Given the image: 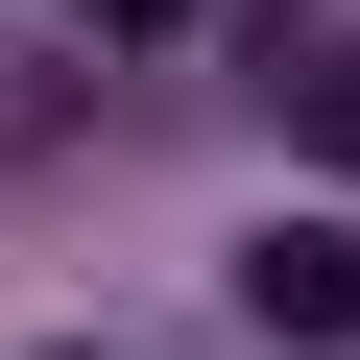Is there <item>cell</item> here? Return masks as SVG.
<instances>
[{
	"label": "cell",
	"instance_id": "3",
	"mask_svg": "<svg viewBox=\"0 0 360 360\" xmlns=\"http://www.w3.org/2000/svg\"><path fill=\"white\" fill-rule=\"evenodd\" d=\"M72 25H193V0H72Z\"/></svg>",
	"mask_w": 360,
	"mask_h": 360
},
{
	"label": "cell",
	"instance_id": "2",
	"mask_svg": "<svg viewBox=\"0 0 360 360\" xmlns=\"http://www.w3.org/2000/svg\"><path fill=\"white\" fill-rule=\"evenodd\" d=\"M288 120H312V168L360 193V49H312V72H288Z\"/></svg>",
	"mask_w": 360,
	"mask_h": 360
},
{
	"label": "cell",
	"instance_id": "1",
	"mask_svg": "<svg viewBox=\"0 0 360 360\" xmlns=\"http://www.w3.org/2000/svg\"><path fill=\"white\" fill-rule=\"evenodd\" d=\"M240 312H264L288 360H360V217H264V240H240Z\"/></svg>",
	"mask_w": 360,
	"mask_h": 360
}]
</instances>
